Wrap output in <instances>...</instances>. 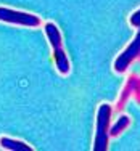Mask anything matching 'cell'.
Listing matches in <instances>:
<instances>
[{"instance_id":"cell-1","label":"cell","mask_w":140,"mask_h":151,"mask_svg":"<svg viewBox=\"0 0 140 151\" xmlns=\"http://www.w3.org/2000/svg\"><path fill=\"white\" fill-rule=\"evenodd\" d=\"M45 35L48 39L50 45L53 48V60H55L56 64V69L61 76H68L71 71V64L69 60L66 56V52L63 50V37H61V32L56 27L55 23H47L45 24Z\"/></svg>"},{"instance_id":"cell-2","label":"cell","mask_w":140,"mask_h":151,"mask_svg":"<svg viewBox=\"0 0 140 151\" xmlns=\"http://www.w3.org/2000/svg\"><path fill=\"white\" fill-rule=\"evenodd\" d=\"M111 114H113V108H111V105L103 103V105L98 106L93 151H106L108 150V140H110L108 130H110V124H111Z\"/></svg>"},{"instance_id":"cell-3","label":"cell","mask_w":140,"mask_h":151,"mask_svg":"<svg viewBox=\"0 0 140 151\" xmlns=\"http://www.w3.org/2000/svg\"><path fill=\"white\" fill-rule=\"evenodd\" d=\"M0 21L6 24H16V26H26V27H37L42 24V19L37 15L6 8V6H0Z\"/></svg>"},{"instance_id":"cell-4","label":"cell","mask_w":140,"mask_h":151,"mask_svg":"<svg viewBox=\"0 0 140 151\" xmlns=\"http://www.w3.org/2000/svg\"><path fill=\"white\" fill-rule=\"evenodd\" d=\"M139 56H140V27H139L137 35L134 37V40L129 44V47L118 56L116 61H114V71H116L118 74H124L126 71H127V68L131 66Z\"/></svg>"},{"instance_id":"cell-5","label":"cell","mask_w":140,"mask_h":151,"mask_svg":"<svg viewBox=\"0 0 140 151\" xmlns=\"http://www.w3.org/2000/svg\"><path fill=\"white\" fill-rule=\"evenodd\" d=\"M137 82H139V77H137V76H129V79H127V82H126L123 92H121L119 100H118V105H116V109H118V111L123 109L124 105L127 103V100L131 98L132 95H134L135 87H137Z\"/></svg>"},{"instance_id":"cell-6","label":"cell","mask_w":140,"mask_h":151,"mask_svg":"<svg viewBox=\"0 0 140 151\" xmlns=\"http://www.w3.org/2000/svg\"><path fill=\"white\" fill-rule=\"evenodd\" d=\"M0 146L8 151H32V146H29L27 143L8 138V137H0Z\"/></svg>"},{"instance_id":"cell-7","label":"cell","mask_w":140,"mask_h":151,"mask_svg":"<svg viewBox=\"0 0 140 151\" xmlns=\"http://www.w3.org/2000/svg\"><path fill=\"white\" fill-rule=\"evenodd\" d=\"M129 125H131V117H129V116H121L119 119H118V121L110 127L108 134H110V137H118L121 132H124L126 129L129 127Z\"/></svg>"},{"instance_id":"cell-8","label":"cell","mask_w":140,"mask_h":151,"mask_svg":"<svg viewBox=\"0 0 140 151\" xmlns=\"http://www.w3.org/2000/svg\"><path fill=\"white\" fill-rule=\"evenodd\" d=\"M129 23L134 27H140V10H137L135 13H132V16L129 18Z\"/></svg>"}]
</instances>
